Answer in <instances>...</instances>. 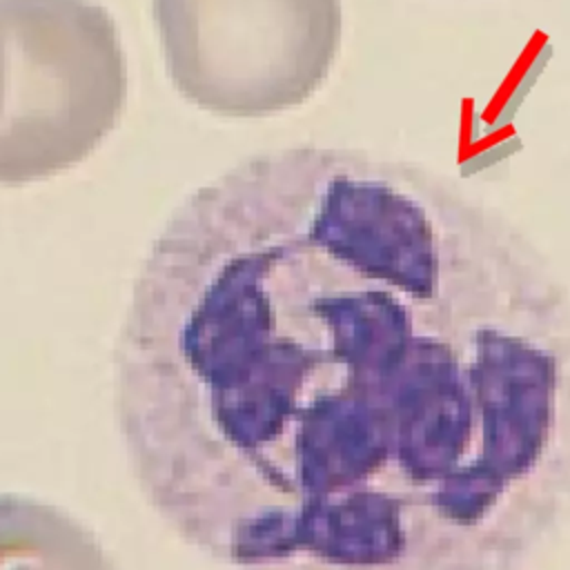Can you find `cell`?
I'll list each match as a JSON object with an SVG mask.
<instances>
[{"label":"cell","instance_id":"obj_1","mask_svg":"<svg viewBox=\"0 0 570 570\" xmlns=\"http://www.w3.org/2000/svg\"><path fill=\"white\" fill-rule=\"evenodd\" d=\"M114 374L142 497L229 570H530L570 521V292L410 160L296 145L198 187Z\"/></svg>","mask_w":570,"mask_h":570},{"label":"cell","instance_id":"obj_2","mask_svg":"<svg viewBox=\"0 0 570 570\" xmlns=\"http://www.w3.org/2000/svg\"><path fill=\"white\" fill-rule=\"evenodd\" d=\"M127 67L94 0H0V185L82 163L116 127Z\"/></svg>","mask_w":570,"mask_h":570},{"label":"cell","instance_id":"obj_3","mask_svg":"<svg viewBox=\"0 0 570 570\" xmlns=\"http://www.w3.org/2000/svg\"><path fill=\"white\" fill-rule=\"evenodd\" d=\"M151 11L174 87L234 118L309 100L343 40L341 0H151Z\"/></svg>","mask_w":570,"mask_h":570},{"label":"cell","instance_id":"obj_4","mask_svg":"<svg viewBox=\"0 0 570 570\" xmlns=\"http://www.w3.org/2000/svg\"><path fill=\"white\" fill-rule=\"evenodd\" d=\"M0 570H118L98 539L56 505L0 494Z\"/></svg>","mask_w":570,"mask_h":570}]
</instances>
